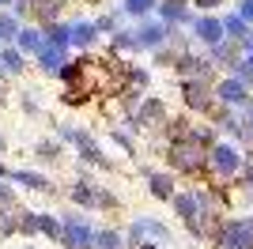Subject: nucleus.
<instances>
[{
    "mask_svg": "<svg viewBox=\"0 0 253 249\" xmlns=\"http://www.w3.org/2000/svg\"><path fill=\"white\" fill-rule=\"evenodd\" d=\"M163 159H167L170 174L181 177H208V151L201 144H193L189 136L185 140H174V144L163 147Z\"/></svg>",
    "mask_w": 253,
    "mask_h": 249,
    "instance_id": "f257e3e1",
    "label": "nucleus"
},
{
    "mask_svg": "<svg viewBox=\"0 0 253 249\" xmlns=\"http://www.w3.org/2000/svg\"><path fill=\"white\" fill-rule=\"evenodd\" d=\"M95 230L98 223L91 219V211L80 208H64L61 211V249H95Z\"/></svg>",
    "mask_w": 253,
    "mask_h": 249,
    "instance_id": "f03ea898",
    "label": "nucleus"
},
{
    "mask_svg": "<svg viewBox=\"0 0 253 249\" xmlns=\"http://www.w3.org/2000/svg\"><path fill=\"white\" fill-rule=\"evenodd\" d=\"M167 117H170V102H167V98H159V94H144L140 106H136V114L121 117V124L140 136V132H159V128L167 124Z\"/></svg>",
    "mask_w": 253,
    "mask_h": 249,
    "instance_id": "7ed1b4c3",
    "label": "nucleus"
},
{
    "mask_svg": "<svg viewBox=\"0 0 253 249\" xmlns=\"http://www.w3.org/2000/svg\"><path fill=\"white\" fill-rule=\"evenodd\" d=\"M72 147H76V163L87 166V170H102V174H114L117 170V163L106 155V147L98 144V136L91 132V128H80Z\"/></svg>",
    "mask_w": 253,
    "mask_h": 249,
    "instance_id": "20e7f679",
    "label": "nucleus"
},
{
    "mask_svg": "<svg viewBox=\"0 0 253 249\" xmlns=\"http://www.w3.org/2000/svg\"><path fill=\"white\" fill-rule=\"evenodd\" d=\"M11 185L19 193H38V197H53L57 193V181L45 170H38V166H11Z\"/></svg>",
    "mask_w": 253,
    "mask_h": 249,
    "instance_id": "39448f33",
    "label": "nucleus"
},
{
    "mask_svg": "<svg viewBox=\"0 0 253 249\" xmlns=\"http://www.w3.org/2000/svg\"><path fill=\"white\" fill-rule=\"evenodd\" d=\"M178 91H181V102H185L189 114L208 117V110L215 106V91H211V83H204V80H178Z\"/></svg>",
    "mask_w": 253,
    "mask_h": 249,
    "instance_id": "423d86ee",
    "label": "nucleus"
},
{
    "mask_svg": "<svg viewBox=\"0 0 253 249\" xmlns=\"http://www.w3.org/2000/svg\"><path fill=\"white\" fill-rule=\"evenodd\" d=\"M170 72L178 76V80H204L215 87V64H211V57H201V53H181L178 61H174V68Z\"/></svg>",
    "mask_w": 253,
    "mask_h": 249,
    "instance_id": "0eeeda50",
    "label": "nucleus"
},
{
    "mask_svg": "<svg viewBox=\"0 0 253 249\" xmlns=\"http://www.w3.org/2000/svg\"><path fill=\"white\" fill-rule=\"evenodd\" d=\"M167 34H170V27L159 15H151V19H140L132 27V45H136V53H155L167 42Z\"/></svg>",
    "mask_w": 253,
    "mask_h": 249,
    "instance_id": "6e6552de",
    "label": "nucleus"
},
{
    "mask_svg": "<svg viewBox=\"0 0 253 249\" xmlns=\"http://www.w3.org/2000/svg\"><path fill=\"white\" fill-rule=\"evenodd\" d=\"M95 185L98 181L91 177V170L76 163V181L64 189V197H68L72 208H80V211H95Z\"/></svg>",
    "mask_w": 253,
    "mask_h": 249,
    "instance_id": "1a4fd4ad",
    "label": "nucleus"
},
{
    "mask_svg": "<svg viewBox=\"0 0 253 249\" xmlns=\"http://www.w3.org/2000/svg\"><path fill=\"white\" fill-rule=\"evenodd\" d=\"M140 177L148 181V193L159 200V204H170V200H174V193H178V174H170V170L140 166Z\"/></svg>",
    "mask_w": 253,
    "mask_h": 249,
    "instance_id": "9d476101",
    "label": "nucleus"
},
{
    "mask_svg": "<svg viewBox=\"0 0 253 249\" xmlns=\"http://www.w3.org/2000/svg\"><path fill=\"white\" fill-rule=\"evenodd\" d=\"M68 27H72V49L76 53H95L98 45H102V34H98L95 19H84V15H76V19H68Z\"/></svg>",
    "mask_w": 253,
    "mask_h": 249,
    "instance_id": "9b49d317",
    "label": "nucleus"
},
{
    "mask_svg": "<svg viewBox=\"0 0 253 249\" xmlns=\"http://www.w3.org/2000/svg\"><path fill=\"white\" fill-rule=\"evenodd\" d=\"M68 57H72V49H57V45H49V42H45L31 64L45 76V80H57V76H61V68L68 64Z\"/></svg>",
    "mask_w": 253,
    "mask_h": 249,
    "instance_id": "f8f14e48",
    "label": "nucleus"
},
{
    "mask_svg": "<svg viewBox=\"0 0 253 249\" xmlns=\"http://www.w3.org/2000/svg\"><path fill=\"white\" fill-rule=\"evenodd\" d=\"M238 166H242V159H238V151H234L231 144H215V147L208 151V174H215V177H231Z\"/></svg>",
    "mask_w": 253,
    "mask_h": 249,
    "instance_id": "ddd939ff",
    "label": "nucleus"
},
{
    "mask_svg": "<svg viewBox=\"0 0 253 249\" xmlns=\"http://www.w3.org/2000/svg\"><path fill=\"white\" fill-rule=\"evenodd\" d=\"M31 159H34V166H38V170H45V166H57V163L64 159V144L57 140V136H42V140H34Z\"/></svg>",
    "mask_w": 253,
    "mask_h": 249,
    "instance_id": "4468645a",
    "label": "nucleus"
},
{
    "mask_svg": "<svg viewBox=\"0 0 253 249\" xmlns=\"http://www.w3.org/2000/svg\"><path fill=\"white\" fill-rule=\"evenodd\" d=\"M31 68V57L19 53V45H0V76L4 80H19Z\"/></svg>",
    "mask_w": 253,
    "mask_h": 249,
    "instance_id": "2eb2a0df",
    "label": "nucleus"
},
{
    "mask_svg": "<svg viewBox=\"0 0 253 249\" xmlns=\"http://www.w3.org/2000/svg\"><path fill=\"white\" fill-rule=\"evenodd\" d=\"M193 27V38L197 42H204V45H219L223 38H227V34H223V19H215V15H201V19H193L189 23Z\"/></svg>",
    "mask_w": 253,
    "mask_h": 249,
    "instance_id": "dca6fc26",
    "label": "nucleus"
},
{
    "mask_svg": "<svg viewBox=\"0 0 253 249\" xmlns=\"http://www.w3.org/2000/svg\"><path fill=\"white\" fill-rule=\"evenodd\" d=\"M72 0H34L31 4V23L38 27H49V23L64 19V8H68Z\"/></svg>",
    "mask_w": 253,
    "mask_h": 249,
    "instance_id": "f3484780",
    "label": "nucleus"
},
{
    "mask_svg": "<svg viewBox=\"0 0 253 249\" xmlns=\"http://www.w3.org/2000/svg\"><path fill=\"white\" fill-rule=\"evenodd\" d=\"M155 15L167 23V27H185V23H193V15H189V0H159Z\"/></svg>",
    "mask_w": 253,
    "mask_h": 249,
    "instance_id": "a211bd4d",
    "label": "nucleus"
},
{
    "mask_svg": "<svg viewBox=\"0 0 253 249\" xmlns=\"http://www.w3.org/2000/svg\"><path fill=\"white\" fill-rule=\"evenodd\" d=\"M15 45H19V53H27V57H38V49L45 45V34H42V27L38 23H23L19 27V38H15Z\"/></svg>",
    "mask_w": 253,
    "mask_h": 249,
    "instance_id": "6ab92c4d",
    "label": "nucleus"
},
{
    "mask_svg": "<svg viewBox=\"0 0 253 249\" xmlns=\"http://www.w3.org/2000/svg\"><path fill=\"white\" fill-rule=\"evenodd\" d=\"M215 102L223 106H242L246 102V83L242 80H215Z\"/></svg>",
    "mask_w": 253,
    "mask_h": 249,
    "instance_id": "aec40b11",
    "label": "nucleus"
},
{
    "mask_svg": "<svg viewBox=\"0 0 253 249\" xmlns=\"http://www.w3.org/2000/svg\"><path fill=\"white\" fill-rule=\"evenodd\" d=\"M110 144H114L121 155H128V159H136V155H140L136 132H132V128H125V124H110Z\"/></svg>",
    "mask_w": 253,
    "mask_h": 249,
    "instance_id": "412c9836",
    "label": "nucleus"
},
{
    "mask_svg": "<svg viewBox=\"0 0 253 249\" xmlns=\"http://www.w3.org/2000/svg\"><path fill=\"white\" fill-rule=\"evenodd\" d=\"M170 208H174V215H178L181 223H189V219L201 211V204H197V189H181V193H174Z\"/></svg>",
    "mask_w": 253,
    "mask_h": 249,
    "instance_id": "4be33fe9",
    "label": "nucleus"
},
{
    "mask_svg": "<svg viewBox=\"0 0 253 249\" xmlns=\"http://www.w3.org/2000/svg\"><path fill=\"white\" fill-rule=\"evenodd\" d=\"M95 249H128L125 230L114 227V223H102V227L95 230Z\"/></svg>",
    "mask_w": 253,
    "mask_h": 249,
    "instance_id": "5701e85b",
    "label": "nucleus"
},
{
    "mask_svg": "<svg viewBox=\"0 0 253 249\" xmlns=\"http://www.w3.org/2000/svg\"><path fill=\"white\" fill-rule=\"evenodd\" d=\"M125 83H128V91L148 94V87H151V68H148V64L128 61V64H125Z\"/></svg>",
    "mask_w": 253,
    "mask_h": 249,
    "instance_id": "b1692460",
    "label": "nucleus"
},
{
    "mask_svg": "<svg viewBox=\"0 0 253 249\" xmlns=\"http://www.w3.org/2000/svg\"><path fill=\"white\" fill-rule=\"evenodd\" d=\"M95 27H98V34H102V38H110V34H117L121 27H125V11H121V8L98 11V15H95Z\"/></svg>",
    "mask_w": 253,
    "mask_h": 249,
    "instance_id": "393cba45",
    "label": "nucleus"
},
{
    "mask_svg": "<svg viewBox=\"0 0 253 249\" xmlns=\"http://www.w3.org/2000/svg\"><path fill=\"white\" fill-rule=\"evenodd\" d=\"M42 34L57 49H72V27H68V19H57V23H49V27H42Z\"/></svg>",
    "mask_w": 253,
    "mask_h": 249,
    "instance_id": "a878e982",
    "label": "nucleus"
},
{
    "mask_svg": "<svg viewBox=\"0 0 253 249\" xmlns=\"http://www.w3.org/2000/svg\"><path fill=\"white\" fill-rule=\"evenodd\" d=\"M19 27H23V19L15 15V11H11V8H0V45H15Z\"/></svg>",
    "mask_w": 253,
    "mask_h": 249,
    "instance_id": "bb28decb",
    "label": "nucleus"
},
{
    "mask_svg": "<svg viewBox=\"0 0 253 249\" xmlns=\"http://www.w3.org/2000/svg\"><path fill=\"white\" fill-rule=\"evenodd\" d=\"M95 211L98 215H110V211H121V193L110 185H95Z\"/></svg>",
    "mask_w": 253,
    "mask_h": 249,
    "instance_id": "cd10ccee",
    "label": "nucleus"
},
{
    "mask_svg": "<svg viewBox=\"0 0 253 249\" xmlns=\"http://www.w3.org/2000/svg\"><path fill=\"white\" fill-rule=\"evenodd\" d=\"M38 227H42V211H34V208H27V204H19V238H42L38 234Z\"/></svg>",
    "mask_w": 253,
    "mask_h": 249,
    "instance_id": "c85d7f7f",
    "label": "nucleus"
},
{
    "mask_svg": "<svg viewBox=\"0 0 253 249\" xmlns=\"http://www.w3.org/2000/svg\"><path fill=\"white\" fill-rule=\"evenodd\" d=\"M11 238H19V204L0 208V242H11Z\"/></svg>",
    "mask_w": 253,
    "mask_h": 249,
    "instance_id": "c756f323",
    "label": "nucleus"
},
{
    "mask_svg": "<svg viewBox=\"0 0 253 249\" xmlns=\"http://www.w3.org/2000/svg\"><path fill=\"white\" fill-rule=\"evenodd\" d=\"M117 8L125 11V19H151L155 15V8H159V0H121Z\"/></svg>",
    "mask_w": 253,
    "mask_h": 249,
    "instance_id": "7c9ffc66",
    "label": "nucleus"
},
{
    "mask_svg": "<svg viewBox=\"0 0 253 249\" xmlns=\"http://www.w3.org/2000/svg\"><path fill=\"white\" fill-rule=\"evenodd\" d=\"M38 234L57 246V242H61V211H42V227H38Z\"/></svg>",
    "mask_w": 253,
    "mask_h": 249,
    "instance_id": "2f4dec72",
    "label": "nucleus"
},
{
    "mask_svg": "<svg viewBox=\"0 0 253 249\" xmlns=\"http://www.w3.org/2000/svg\"><path fill=\"white\" fill-rule=\"evenodd\" d=\"M19 114L23 117H42V98H38V91H19Z\"/></svg>",
    "mask_w": 253,
    "mask_h": 249,
    "instance_id": "473e14b6",
    "label": "nucleus"
},
{
    "mask_svg": "<svg viewBox=\"0 0 253 249\" xmlns=\"http://www.w3.org/2000/svg\"><path fill=\"white\" fill-rule=\"evenodd\" d=\"M49 124H53V136H57L64 147L76 144V132H80V124H76V121H49Z\"/></svg>",
    "mask_w": 253,
    "mask_h": 249,
    "instance_id": "72a5a7b5",
    "label": "nucleus"
},
{
    "mask_svg": "<svg viewBox=\"0 0 253 249\" xmlns=\"http://www.w3.org/2000/svg\"><path fill=\"white\" fill-rule=\"evenodd\" d=\"M8 204H19V189L0 177V208H8Z\"/></svg>",
    "mask_w": 253,
    "mask_h": 249,
    "instance_id": "f704fd0d",
    "label": "nucleus"
},
{
    "mask_svg": "<svg viewBox=\"0 0 253 249\" xmlns=\"http://www.w3.org/2000/svg\"><path fill=\"white\" fill-rule=\"evenodd\" d=\"M8 102H11V80H4V76H0V110H4Z\"/></svg>",
    "mask_w": 253,
    "mask_h": 249,
    "instance_id": "c9c22d12",
    "label": "nucleus"
},
{
    "mask_svg": "<svg viewBox=\"0 0 253 249\" xmlns=\"http://www.w3.org/2000/svg\"><path fill=\"white\" fill-rule=\"evenodd\" d=\"M201 11H211V8H219V4H227V0H193Z\"/></svg>",
    "mask_w": 253,
    "mask_h": 249,
    "instance_id": "e433bc0d",
    "label": "nucleus"
},
{
    "mask_svg": "<svg viewBox=\"0 0 253 249\" xmlns=\"http://www.w3.org/2000/svg\"><path fill=\"white\" fill-rule=\"evenodd\" d=\"M238 11H242L246 23H253V0H242V8H238Z\"/></svg>",
    "mask_w": 253,
    "mask_h": 249,
    "instance_id": "4c0bfd02",
    "label": "nucleus"
},
{
    "mask_svg": "<svg viewBox=\"0 0 253 249\" xmlns=\"http://www.w3.org/2000/svg\"><path fill=\"white\" fill-rule=\"evenodd\" d=\"M8 151H11V140H8V132H4V128H0V159L8 155Z\"/></svg>",
    "mask_w": 253,
    "mask_h": 249,
    "instance_id": "58836bf2",
    "label": "nucleus"
},
{
    "mask_svg": "<svg viewBox=\"0 0 253 249\" xmlns=\"http://www.w3.org/2000/svg\"><path fill=\"white\" fill-rule=\"evenodd\" d=\"M0 177H4V181H11V166L4 163V159H0Z\"/></svg>",
    "mask_w": 253,
    "mask_h": 249,
    "instance_id": "ea45409f",
    "label": "nucleus"
},
{
    "mask_svg": "<svg viewBox=\"0 0 253 249\" xmlns=\"http://www.w3.org/2000/svg\"><path fill=\"white\" fill-rule=\"evenodd\" d=\"M128 249H163L159 242H140V246H128Z\"/></svg>",
    "mask_w": 253,
    "mask_h": 249,
    "instance_id": "a19ab883",
    "label": "nucleus"
},
{
    "mask_svg": "<svg viewBox=\"0 0 253 249\" xmlns=\"http://www.w3.org/2000/svg\"><path fill=\"white\" fill-rule=\"evenodd\" d=\"M11 4H15V0H0V8H11Z\"/></svg>",
    "mask_w": 253,
    "mask_h": 249,
    "instance_id": "79ce46f5",
    "label": "nucleus"
},
{
    "mask_svg": "<svg viewBox=\"0 0 253 249\" xmlns=\"http://www.w3.org/2000/svg\"><path fill=\"white\" fill-rule=\"evenodd\" d=\"M72 4H76V0H72ZM80 4H102V0H80Z\"/></svg>",
    "mask_w": 253,
    "mask_h": 249,
    "instance_id": "37998d69",
    "label": "nucleus"
},
{
    "mask_svg": "<svg viewBox=\"0 0 253 249\" xmlns=\"http://www.w3.org/2000/svg\"><path fill=\"white\" fill-rule=\"evenodd\" d=\"M23 249H38V246H23Z\"/></svg>",
    "mask_w": 253,
    "mask_h": 249,
    "instance_id": "c03bdc74",
    "label": "nucleus"
},
{
    "mask_svg": "<svg viewBox=\"0 0 253 249\" xmlns=\"http://www.w3.org/2000/svg\"><path fill=\"white\" fill-rule=\"evenodd\" d=\"M242 249H253V246H242Z\"/></svg>",
    "mask_w": 253,
    "mask_h": 249,
    "instance_id": "a18cd8bd",
    "label": "nucleus"
}]
</instances>
